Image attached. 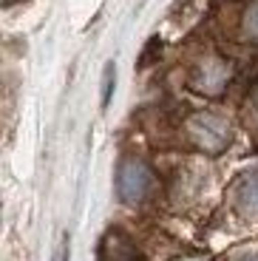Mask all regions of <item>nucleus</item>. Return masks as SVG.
<instances>
[{"label":"nucleus","mask_w":258,"mask_h":261,"mask_svg":"<svg viewBox=\"0 0 258 261\" xmlns=\"http://www.w3.org/2000/svg\"><path fill=\"white\" fill-rule=\"evenodd\" d=\"M236 261H258V255H241V258H236Z\"/></svg>","instance_id":"obj_7"},{"label":"nucleus","mask_w":258,"mask_h":261,"mask_svg":"<svg viewBox=\"0 0 258 261\" xmlns=\"http://www.w3.org/2000/svg\"><path fill=\"white\" fill-rule=\"evenodd\" d=\"M153 185V173L139 159H125L116 170V193L125 204H139Z\"/></svg>","instance_id":"obj_2"},{"label":"nucleus","mask_w":258,"mask_h":261,"mask_svg":"<svg viewBox=\"0 0 258 261\" xmlns=\"http://www.w3.org/2000/svg\"><path fill=\"white\" fill-rule=\"evenodd\" d=\"M114 77H116V71H114V63H108V65H105V80H102V105H108V99H111V88H114Z\"/></svg>","instance_id":"obj_6"},{"label":"nucleus","mask_w":258,"mask_h":261,"mask_svg":"<svg viewBox=\"0 0 258 261\" xmlns=\"http://www.w3.org/2000/svg\"><path fill=\"white\" fill-rule=\"evenodd\" d=\"M244 29H247V34H250L252 40H258V0L250 6V12H247V17H244Z\"/></svg>","instance_id":"obj_5"},{"label":"nucleus","mask_w":258,"mask_h":261,"mask_svg":"<svg viewBox=\"0 0 258 261\" xmlns=\"http://www.w3.org/2000/svg\"><path fill=\"white\" fill-rule=\"evenodd\" d=\"M227 77H230V71H227L224 63H219V60H204L193 74V88H199L201 94H219L227 85Z\"/></svg>","instance_id":"obj_3"},{"label":"nucleus","mask_w":258,"mask_h":261,"mask_svg":"<svg viewBox=\"0 0 258 261\" xmlns=\"http://www.w3.org/2000/svg\"><path fill=\"white\" fill-rule=\"evenodd\" d=\"M187 137L193 139L201 150H207V153H219L230 142V125H227V119L204 111V114L190 117V122H187Z\"/></svg>","instance_id":"obj_1"},{"label":"nucleus","mask_w":258,"mask_h":261,"mask_svg":"<svg viewBox=\"0 0 258 261\" xmlns=\"http://www.w3.org/2000/svg\"><path fill=\"white\" fill-rule=\"evenodd\" d=\"M236 202L244 213L258 216V170H250L236 188Z\"/></svg>","instance_id":"obj_4"}]
</instances>
